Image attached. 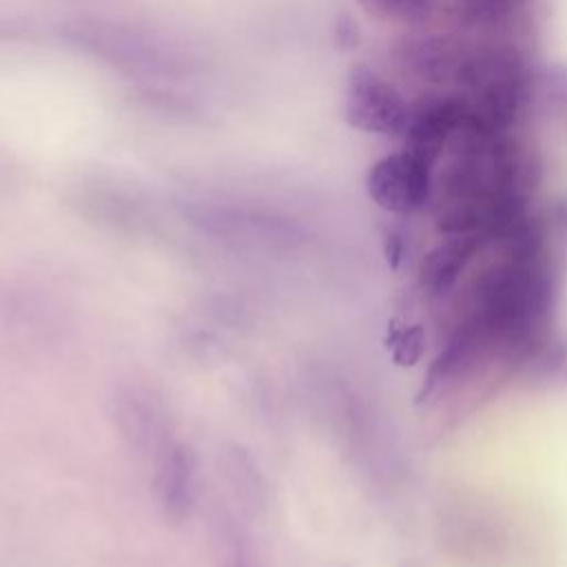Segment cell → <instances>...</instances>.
Returning a JSON list of instances; mask_svg holds the SVG:
<instances>
[{"label": "cell", "mask_w": 567, "mask_h": 567, "mask_svg": "<svg viewBox=\"0 0 567 567\" xmlns=\"http://www.w3.org/2000/svg\"><path fill=\"white\" fill-rule=\"evenodd\" d=\"M334 40H337V47L339 49H354L359 44V27L357 22L343 13L337 18V24H334Z\"/></svg>", "instance_id": "17"}, {"label": "cell", "mask_w": 567, "mask_h": 567, "mask_svg": "<svg viewBox=\"0 0 567 567\" xmlns=\"http://www.w3.org/2000/svg\"><path fill=\"white\" fill-rule=\"evenodd\" d=\"M485 248L476 235H450L430 248L416 268V284L430 299H443L456 290L472 259Z\"/></svg>", "instance_id": "10"}, {"label": "cell", "mask_w": 567, "mask_h": 567, "mask_svg": "<svg viewBox=\"0 0 567 567\" xmlns=\"http://www.w3.org/2000/svg\"><path fill=\"white\" fill-rule=\"evenodd\" d=\"M458 91L467 109V122L501 133L516 122L529 91V75L516 51L474 47Z\"/></svg>", "instance_id": "1"}, {"label": "cell", "mask_w": 567, "mask_h": 567, "mask_svg": "<svg viewBox=\"0 0 567 567\" xmlns=\"http://www.w3.org/2000/svg\"><path fill=\"white\" fill-rule=\"evenodd\" d=\"M155 492L166 518L184 520L197 501V456L182 443L173 441L155 461Z\"/></svg>", "instance_id": "9"}, {"label": "cell", "mask_w": 567, "mask_h": 567, "mask_svg": "<svg viewBox=\"0 0 567 567\" xmlns=\"http://www.w3.org/2000/svg\"><path fill=\"white\" fill-rule=\"evenodd\" d=\"M385 348L390 359L401 368H414L427 348V332L423 323H401L392 321L385 334Z\"/></svg>", "instance_id": "12"}, {"label": "cell", "mask_w": 567, "mask_h": 567, "mask_svg": "<svg viewBox=\"0 0 567 567\" xmlns=\"http://www.w3.org/2000/svg\"><path fill=\"white\" fill-rule=\"evenodd\" d=\"M536 89L547 115L567 131V66H545L536 80Z\"/></svg>", "instance_id": "13"}, {"label": "cell", "mask_w": 567, "mask_h": 567, "mask_svg": "<svg viewBox=\"0 0 567 567\" xmlns=\"http://www.w3.org/2000/svg\"><path fill=\"white\" fill-rule=\"evenodd\" d=\"M213 556L215 567H255V554L246 532L226 512L213 518Z\"/></svg>", "instance_id": "11"}, {"label": "cell", "mask_w": 567, "mask_h": 567, "mask_svg": "<svg viewBox=\"0 0 567 567\" xmlns=\"http://www.w3.org/2000/svg\"><path fill=\"white\" fill-rule=\"evenodd\" d=\"M465 120L467 109L461 95H427L419 100L410 106L408 126L403 131L405 151L434 166Z\"/></svg>", "instance_id": "7"}, {"label": "cell", "mask_w": 567, "mask_h": 567, "mask_svg": "<svg viewBox=\"0 0 567 567\" xmlns=\"http://www.w3.org/2000/svg\"><path fill=\"white\" fill-rule=\"evenodd\" d=\"M383 252H385V261L392 270H396L403 261V255H405V241L399 233H388L385 235V241H383Z\"/></svg>", "instance_id": "18"}, {"label": "cell", "mask_w": 567, "mask_h": 567, "mask_svg": "<svg viewBox=\"0 0 567 567\" xmlns=\"http://www.w3.org/2000/svg\"><path fill=\"white\" fill-rule=\"evenodd\" d=\"M443 0H361V4L385 20L421 24L427 22L441 7Z\"/></svg>", "instance_id": "14"}, {"label": "cell", "mask_w": 567, "mask_h": 567, "mask_svg": "<svg viewBox=\"0 0 567 567\" xmlns=\"http://www.w3.org/2000/svg\"><path fill=\"white\" fill-rule=\"evenodd\" d=\"M556 224H558V228L567 235V199L560 202L558 208H556Z\"/></svg>", "instance_id": "19"}, {"label": "cell", "mask_w": 567, "mask_h": 567, "mask_svg": "<svg viewBox=\"0 0 567 567\" xmlns=\"http://www.w3.org/2000/svg\"><path fill=\"white\" fill-rule=\"evenodd\" d=\"M84 51L111 62L113 66L133 69L137 73H173L179 53L164 49L151 33L122 29L117 24H82L71 35Z\"/></svg>", "instance_id": "4"}, {"label": "cell", "mask_w": 567, "mask_h": 567, "mask_svg": "<svg viewBox=\"0 0 567 567\" xmlns=\"http://www.w3.org/2000/svg\"><path fill=\"white\" fill-rule=\"evenodd\" d=\"M465 13L476 20H494L509 11L514 0H461Z\"/></svg>", "instance_id": "16"}, {"label": "cell", "mask_w": 567, "mask_h": 567, "mask_svg": "<svg viewBox=\"0 0 567 567\" xmlns=\"http://www.w3.org/2000/svg\"><path fill=\"white\" fill-rule=\"evenodd\" d=\"M117 423L131 445L153 461L175 441L164 403L146 388H126L117 396Z\"/></svg>", "instance_id": "8"}, {"label": "cell", "mask_w": 567, "mask_h": 567, "mask_svg": "<svg viewBox=\"0 0 567 567\" xmlns=\"http://www.w3.org/2000/svg\"><path fill=\"white\" fill-rule=\"evenodd\" d=\"M186 215L210 237L248 250L279 252L297 246L301 237L290 219L237 202H193L186 206Z\"/></svg>", "instance_id": "2"}, {"label": "cell", "mask_w": 567, "mask_h": 567, "mask_svg": "<svg viewBox=\"0 0 567 567\" xmlns=\"http://www.w3.org/2000/svg\"><path fill=\"white\" fill-rule=\"evenodd\" d=\"M410 104L383 75L365 64L350 66L343 84V120L370 135H403Z\"/></svg>", "instance_id": "3"}, {"label": "cell", "mask_w": 567, "mask_h": 567, "mask_svg": "<svg viewBox=\"0 0 567 567\" xmlns=\"http://www.w3.org/2000/svg\"><path fill=\"white\" fill-rule=\"evenodd\" d=\"M365 188L379 208L394 215H412L432 197V166L403 148L372 164Z\"/></svg>", "instance_id": "5"}, {"label": "cell", "mask_w": 567, "mask_h": 567, "mask_svg": "<svg viewBox=\"0 0 567 567\" xmlns=\"http://www.w3.org/2000/svg\"><path fill=\"white\" fill-rule=\"evenodd\" d=\"M474 47L456 35H408L394 42L396 66L414 80L458 89Z\"/></svg>", "instance_id": "6"}, {"label": "cell", "mask_w": 567, "mask_h": 567, "mask_svg": "<svg viewBox=\"0 0 567 567\" xmlns=\"http://www.w3.org/2000/svg\"><path fill=\"white\" fill-rule=\"evenodd\" d=\"M226 470L233 476V485L237 489V496L244 503H259V494H261V485H259V474L255 472V465L239 452H233L230 461L226 463Z\"/></svg>", "instance_id": "15"}]
</instances>
